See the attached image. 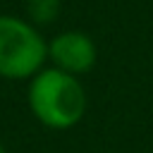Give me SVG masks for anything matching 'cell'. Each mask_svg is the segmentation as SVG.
<instances>
[{"mask_svg":"<svg viewBox=\"0 0 153 153\" xmlns=\"http://www.w3.org/2000/svg\"><path fill=\"white\" fill-rule=\"evenodd\" d=\"M0 153H5V148H2V143H0Z\"/></svg>","mask_w":153,"mask_h":153,"instance_id":"cell-5","label":"cell"},{"mask_svg":"<svg viewBox=\"0 0 153 153\" xmlns=\"http://www.w3.org/2000/svg\"><path fill=\"white\" fill-rule=\"evenodd\" d=\"M48 57V43L24 19L0 14V76H36Z\"/></svg>","mask_w":153,"mask_h":153,"instance_id":"cell-2","label":"cell"},{"mask_svg":"<svg viewBox=\"0 0 153 153\" xmlns=\"http://www.w3.org/2000/svg\"><path fill=\"white\" fill-rule=\"evenodd\" d=\"M29 105L38 122L50 129H69L86 112V93L76 76L55 67L41 69L29 86Z\"/></svg>","mask_w":153,"mask_h":153,"instance_id":"cell-1","label":"cell"},{"mask_svg":"<svg viewBox=\"0 0 153 153\" xmlns=\"http://www.w3.org/2000/svg\"><path fill=\"white\" fill-rule=\"evenodd\" d=\"M26 7L36 24H50L60 12V0H26Z\"/></svg>","mask_w":153,"mask_h":153,"instance_id":"cell-4","label":"cell"},{"mask_svg":"<svg viewBox=\"0 0 153 153\" xmlns=\"http://www.w3.org/2000/svg\"><path fill=\"white\" fill-rule=\"evenodd\" d=\"M48 57L60 72H67L72 76L86 74L96 65V45L81 31H65L48 43Z\"/></svg>","mask_w":153,"mask_h":153,"instance_id":"cell-3","label":"cell"}]
</instances>
